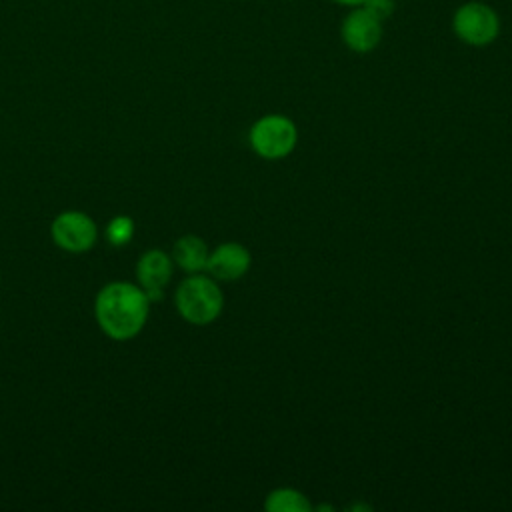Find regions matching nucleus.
I'll list each match as a JSON object with an SVG mask.
<instances>
[{"mask_svg": "<svg viewBox=\"0 0 512 512\" xmlns=\"http://www.w3.org/2000/svg\"><path fill=\"white\" fill-rule=\"evenodd\" d=\"M208 246L206 242L196 234H184L176 240L172 248V260L178 268H182L186 274L204 272L208 264Z\"/></svg>", "mask_w": 512, "mask_h": 512, "instance_id": "1a4fd4ad", "label": "nucleus"}, {"mask_svg": "<svg viewBox=\"0 0 512 512\" xmlns=\"http://www.w3.org/2000/svg\"><path fill=\"white\" fill-rule=\"evenodd\" d=\"M174 304L178 314L194 326L212 324L224 308V294L210 274H188L176 288Z\"/></svg>", "mask_w": 512, "mask_h": 512, "instance_id": "f03ea898", "label": "nucleus"}, {"mask_svg": "<svg viewBox=\"0 0 512 512\" xmlns=\"http://www.w3.org/2000/svg\"><path fill=\"white\" fill-rule=\"evenodd\" d=\"M264 508L268 512H308L312 506L300 490L276 488L266 496Z\"/></svg>", "mask_w": 512, "mask_h": 512, "instance_id": "9d476101", "label": "nucleus"}, {"mask_svg": "<svg viewBox=\"0 0 512 512\" xmlns=\"http://www.w3.org/2000/svg\"><path fill=\"white\" fill-rule=\"evenodd\" d=\"M172 270H174V260L164 250L152 248L140 254L136 262V278H138V286L146 292L150 302L162 298L164 288L172 280Z\"/></svg>", "mask_w": 512, "mask_h": 512, "instance_id": "0eeeda50", "label": "nucleus"}, {"mask_svg": "<svg viewBox=\"0 0 512 512\" xmlns=\"http://www.w3.org/2000/svg\"><path fill=\"white\" fill-rule=\"evenodd\" d=\"M134 232H136L134 220L126 214H118V216L110 218L106 224V230H104L106 240L116 248L126 246L134 238Z\"/></svg>", "mask_w": 512, "mask_h": 512, "instance_id": "9b49d317", "label": "nucleus"}, {"mask_svg": "<svg viewBox=\"0 0 512 512\" xmlns=\"http://www.w3.org/2000/svg\"><path fill=\"white\" fill-rule=\"evenodd\" d=\"M150 304V298L138 284L114 280L96 294L94 316L108 338L126 342L136 338L146 326Z\"/></svg>", "mask_w": 512, "mask_h": 512, "instance_id": "f257e3e1", "label": "nucleus"}, {"mask_svg": "<svg viewBox=\"0 0 512 512\" xmlns=\"http://www.w3.org/2000/svg\"><path fill=\"white\" fill-rule=\"evenodd\" d=\"M252 256L240 242H222L208 254L206 272L216 280H238L250 268Z\"/></svg>", "mask_w": 512, "mask_h": 512, "instance_id": "6e6552de", "label": "nucleus"}, {"mask_svg": "<svg viewBox=\"0 0 512 512\" xmlns=\"http://www.w3.org/2000/svg\"><path fill=\"white\" fill-rule=\"evenodd\" d=\"M452 34L466 46L484 48L496 42L502 30L500 14L494 6L482 0H468L462 2L450 20Z\"/></svg>", "mask_w": 512, "mask_h": 512, "instance_id": "7ed1b4c3", "label": "nucleus"}, {"mask_svg": "<svg viewBox=\"0 0 512 512\" xmlns=\"http://www.w3.org/2000/svg\"><path fill=\"white\" fill-rule=\"evenodd\" d=\"M330 2H334L338 6H344V8H354V6H362L364 4V0H330Z\"/></svg>", "mask_w": 512, "mask_h": 512, "instance_id": "ddd939ff", "label": "nucleus"}, {"mask_svg": "<svg viewBox=\"0 0 512 512\" xmlns=\"http://www.w3.org/2000/svg\"><path fill=\"white\" fill-rule=\"evenodd\" d=\"M50 234L54 244L70 254L88 252L98 242L96 222L80 210L60 212L50 224Z\"/></svg>", "mask_w": 512, "mask_h": 512, "instance_id": "39448f33", "label": "nucleus"}, {"mask_svg": "<svg viewBox=\"0 0 512 512\" xmlns=\"http://www.w3.org/2000/svg\"><path fill=\"white\" fill-rule=\"evenodd\" d=\"M248 142L260 158L280 160L296 148L298 128L284 114H266L250 126Z\"/></svg>", "mask_w": 512, "mask_h": 512, "instance_id": "20e7f679", "label": "nucleus"}, {"mask_svg": "<svg viewBox=\"0 0 512 512\" xmlns=\"http://www.w3.org/2000/svg\"><path fill=\"white\" fill-rule=\"evenodd\" d=\"M382 20L368 12L364 6L348 8L340 22V40L342 44L356 54H368L378 48L382 42Z\"/></svg>", "mask_w": 512, "mask_h": 512, "instance_id": "423d86ee", "label": "nucleus"}, {"mask_svg": "<svg viewBox=\"0 0 512 512\" xmlns=\"http://www.w3.org/2000/svg\"><path fill=\"white\" fill-rule=\"evenodd\" d=\"M362 6L384 22L388 16H392L396 8V0H364Z\"/></svg>", "mask_w": 512, "mask_h": 512, "instance_id": "f8f14e48", "label": "nucleus"}]
</instances>
